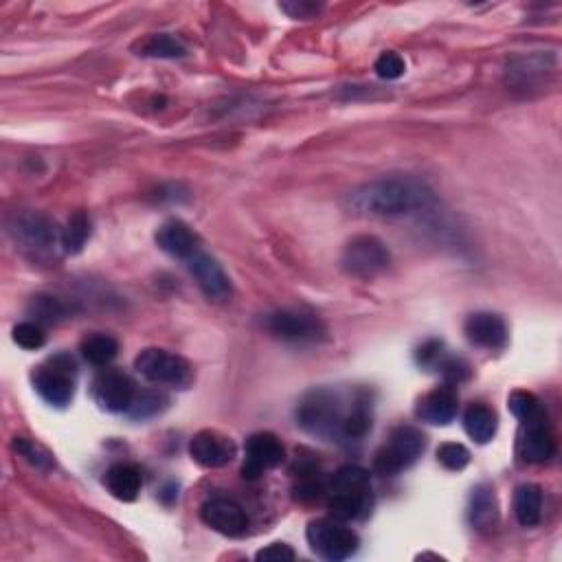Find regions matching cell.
<instances>
[{
	"label": "cell",
	"instance_id": "obj_1",
	"mask_svg": "<svg viewBox=\"0 0 562 562\" xmlns=\"http://www.w3.org/2000/svg\"><path fill=\"white\" fill-rule=\"evenodd\" d=\"M435 202L433 189L413 176H385L352 189L345 205L354 216L400 218L429 209Z\"/></svg>",
	"mask_w": 562,
	"mask_h": 562
},
{
	"label": "cell",
	"instance_id": "obj_30",
	"mask_svg": "<svg viewBox=\"0 0 562 562\" xmlns=\"http://www.w3.org/2000/svg\"><path fill=\"white\" fill-rule=\"evenodd\" d=\"M437 462H440L446 470L459 472L470 464V451L464 444L446 442L437 448Z\"/></svg>",
	"mask_w": 562,
	"mask_h": 562
},
{
	"label": "cell",
	"instance_id": "obj_14",
	"mask_svg": "<svg viewBox=\"0 0 562 562\" xmlns=\"http://www.w3.org/2000/svg\"><path fill=\"white\" fill-rule=\"evenodd\" d=\"M521 453L530 464H545L554 457L556 440L543 411L523 422Z\"/></svg>",
	"mask_w": 562,
	"mask_h": 562
},
{
	"label": "cell",
	"instance_id": "obj_10",
	"mask_svg": "<svg viewBox=\"0 0 562 562\" xmlns=\"http://www.w3.org/2000/svg\"><path fill=\"white\" fill-rule=\"evenodd\" d=\"M93 393L101 409L110 413H128L137 398V387L121 369H104L93 382Z\"/></svg>",
	"mask_w": 562,
	"mask_h": 562
},
{
	"label": "cell",
	"instance_id": "obj_3",
	"mask_svg": "<svg viewBox=\"0 0 562 562\" xmlns=\"http://www.w3.org/2000/svg\"><path fill=\"white\" fill-rule=\"evenodd\" d=\"M330 516L339 521H358L372 508V479L358 466H345L328 479L325 486Z\"/></svg>",
	"mask_w": 562,
	"mask_h": 562
},
{
	"label": "cell",
	"instance_id": "obj_12",
	"mask_svg": "<svg viewBox=\"0 0 562 562\" xmlns=\"http://www.w3.org/2000/svg\"><path fill=\"white\" fill-rule=\"evenodd\" d=\"M189 455L202 468H222L233 462L235 444L218 431H200L189 442Z\"/></svg>",
	"mask_w": 562,
	"mask_h": 562
},
{
	"label": "cell",
	"instance_id": "obj_23",
	"mask_svg": "<svg viewBox=\"0 0 562 562\" xmlns=\"http://www.w3.org/2000/svg\"><path fill=\"white\" fill-rule=\"evenodd\" d=\"M547 71V55H532V58L514 60L505 71V80L514 88H532L543 80Z\"/></svg>",
	"mask_w": 562,
	"mask_h": 562
},
{
	"label": "cell",
	"instance_id": "obj_18",
	"mask_svg": "<svg viewBox=\"0 0 562 562\" xmlns=\"http://www.w3.org/2000/svg\"><path fill=\"white\" fill-rule=\"evenodd\" d=\"M457 396L448 387H437L420 398L415 415L422 422H429L435 426H446L457 418Z\"/></svg>",
	"mask_w": 562,
	"mask_h": 562
},
{
	"label": "cell",
	"instance_id": "obj_31",
	"mask_svg": "<svg viewBox=\"0 0 562 562\" xmlns=\"http://www.w3.org/2000/svg\"><path fill=\"white\" fill-rule=\"evenodd\" d=\"M508 407L512 411V415H516L521 422L534 418V415L541 413V402L530 391H512L510 398H508Z\"/></svg>",
	"mask_w": 562,
	"mask_h": 562
},
{
	"label": "cell",
	"instance_id": "obj_27",
	"mask_svg": "<svg viewBox=\"0 0 562 562\" xmlns=\"http://www.w3.org/2000/svg\"><path fill=\"white\" fill-rule=\"evenodd\" d=\"M143 58H161V60H174V58H183L187 53L185 44L170 36V33H156V36H150L148 40L141 42L139 49Z\"/></svg>",
	"mask_w": 562,
	"mask_h": 562
},
{
	"label": "cell",
	"instance_id": "obj_6",
	"mask_svg": "<svg viewBox=\"0 0 562 562\" xmlns=\"http://www.w3.org/2000/svg\"><path fill=\"white\" fill-rule=\"evenodd\" d=\"M391 264V253L385 242L376 235H356L345 244L341 266L347 275L358 279H372L382 275Z\"/></svg>",
	"mask_w": 562,
	"mask_h": 562
},
{
	"label": "cell",
	"instance_id": "obj_24",
	"mask_svg": "<svg viewBox=\"0 0 562 562\" xmlns=\"http://www.w3.org/2000/svg\"><path fill=\"white\" fill-rule=\"evenodd\" d=\"M464 429L470 440L477 444H488L497 433V413L486 404H472L464 413Z\"/></svg>",
	"mask_w": 562,
	"mask_h": 562
},
{
	"label": "cell",
	"instance_id": "obj_21",
	"mask_svg": "<svg viewBox=\"0 0 562 562\" xmlns=\"http://www.w3.org/2000/svg\"><path fill=\"white\" fill-rule=\"evenodd\" d=\"M470 525L475 530H492L499 521V505L497 497H494V490L490 486H479L477 490H472L470 497V510H468Z\"/></svg>",
	"mask_w": 562,
	"mask_h": 562
},
{
	"label": "cell",
	"instance_id": "obj_34",
	"mask_svg": "<svg viewBox=\"0 0 562 562\" xmlns=\"http://www.w3.org/2000/svg\"><path fill=\"white\" fill-rule=\"evenodd\" d=\"M433 369H437V372L444 376L446 382H451V385H459V382H464L470 376V367L466 361H462V358H455V356H446V354L437 358Z\"/></svg>",
	"mask_w": 562,
	"mask_h": 562
},
{
	"label": "cell",
	"instance_id": "obj_22",
	"mask_svg": "<svg viewBox=\"0 0 562 562\" xmlns=\"http://www.w3.org/2000/svg\"><path fill=\"white\" fill-rule=\"evenodd\" d=\"M514 516L523 527H534L543 516V492L534 483H523L514 492Z\"/></svg>",
	"mask_w": 562,
	"mask_h": 562
},
{
	"label": "cell",
	"instance_id": "obj_28",
	"mask_svg": "<svg viewBox=\"0 0 562 562\" xmlns=\"http://www.w3.org/2000/svg\"><path fill=\"white\" fill-rule=\"evenodd\" d=\"M29 314L36 319V323H60L69 317V308L58 297L38 295L29 303Z\"/></svg>",
	"mask_w": 562,
	"mask_h": 562
},
{
	"label": "cell",
	"instance_id": "obj_16",
	"mask_svg": "<svg viewBox=\"0 0 562 562\" xmlns=\"http://www.w3.org/2000/svg\"><path fill=\"white\" fill-rule=\"evenodd\" d=\"M466 339L483 350H501L508 343L505 321L494 312H475L464 323Z\"/></svg>",
	"mask_w": 562,
	"mask_h": 562
},
{
	"label": "cell",
	"instance_id": "obj_32",
	"mask_svg": "<svg viewBox=\"0 0 562 562\" xmlns=\"http://www.w3.org/2000/svg\"><path fill=\"white\" fill-rule=\"evenodd\" d=\"M167 398L159 391H145V393H137L134 398V404L130 407V415L132 418H150V415H156L163 407H165Z\"/></svg>",
	"mask_w": 562,
	"mask_h": 562
},
{
	"label": "cell",
	"instance_id": "obj_26",
	"mask_svg": "<svg viewBox=\"0 0 562 562\" xmlns=\"http://www.w3.org/2000/svg\"><path fill=\"white\" fill-rule=\"evenodd\" d=\"M60 246L66 253H80L84 249L86 240L91 238V220L84 211H75L73 216L66 222V227L60 233Z\"/></svg>",
	"mask_w": 562,
	"mask_h": 562
},
{
	"label": "cell",
	"instance_id": "obj_15",
	"mask_svg": "<svg viewBox=\"0 0 562 562\" xmlns=\"http://www.w3.org/2000/svg\"><path fill=\"white\" fill-rule=\"evenodd\" d=\"M189 273L198 281L200 290L213 301H224L231 297V281L222 266L207 253H196L189 257Z\"/></svg>",
	"mask_w": 562,
	"mask_h": 562
},
{
	"label": "cell",
	"instance_id": "obj_33",
	"mask_svg": "<svg viewBox=\"0 0 562 562\" xmlns=\"http://www.w3.org/2000/svg\"><path fill=\"white\" fill-rule=\"evenodd\" d=\"M14 341L22 350H40V347L47 343V334L40 328V323L25 321L18 323L14 328Z\"/></svg>",
	"mask_w": 562,
	"mask_h": 562
},
{
	"label": "cell",
	"instance_id": "obj_29",
	"mask_svg": "<svg viewBox=\"0 0 562 562\" xmlns=\"http://www.w3.org/2000/svg\"><path fill=\"white\" fill-rule=\"evenodd\" d=\"M14 451L25 459V462H29L33 468H38V470H51L55 466L53 455L47 451V448L27 440V437H16Z\"/></svg>",
	"mask_w": 562,
	"mask_h": 562
},
{
	"label": "cell",
	"instance_id": "obj_17",
	"mask_svg": "<svg viewBox=\"0 0 562 562\" xmlns=\"http://www.w3.org/2000/svg\"><path fill=\"white\" fill-rule=\"evenodd\" d=\"M14 235H16V242H20L25 249L29 251H51L55 242L62 240L58 238V233H55V224L40 216V213H25V216L16 218L14 224Z\"/></svg>",
	"mask_w": 562,
	"mask_h": 562
},
{
	"label": "cell",
	"instance_id": "obj_2",
	"mask_svg": "<svg viewBox=\"0 0 562 562\" xmlns=\"http://www.w3.org/2000/svg\"><path fill=\"white\" fill-rule=\"evenodd\" d=\"M356 402H345L339 391L314 389L301 398L297 407V424L321 440L343 442V431Z\"/></svg>",
	"mask_w": 562,
	"mask_h": 562
},
{
	"label": "cell",
	"instance_id": "obj_13",
	"mask_svg": "<svg viewBox=\"0 0 562 562\" xmlns=\"http://www.w3.org/2000/svg\"><path fill=\"white\" fill-rule=\"evenodd\" d=\"M200 519L224 536H242L249 530V516L231 499H211L200 508Z\"/></svg>",
	"mask_w": 562,
	"mask_h": 562
},
{
	"label": "cell",
	"instance_id": "obj_37",
	"mask_svg": "<svg viewBox=\"0 0 562 562\" xmlns=\"http://www.w3.org/2000/svg\"><path fill=\"white\" fill-rule=\"evenodd\" d=\"M279 7L284 9L290 18H310L312 14H317L319 11V5L314 3H284Z\"/></svg>",
	"mask_w": 562,
	"mask_h": 562
},
{
	"label": "cell",
	"instance_id": "obj_25",
	"mask_svg": "<svg viewBox=\"0 0 562 562\" xmlns=\"http://www.w3.org/2000/svg\"><path fill=\"white\" fill-rule=\"evenodd\" d=\"M80 352L86 363H91L95 367H106L108 363L115 361V356L119 352V343L108 334H93V336H86L82 341Z\"/></svg>",
	"mask_w": 562,
	"mask_h": 562
},
{
	"label": "cell",
	"instance_id": "obj_36",
	"mask_svg": "<svg viewBox=\"0 0 562 562\" xmlns=\"http://www.w3.org/2000/svg\"><path fill=\"white\" fill-rule=\"evenodd\" d=\"M255 558L257 560L284 562V560H295V552H292V547H288L286 543H273V545H268L266 549H260Z\"/></svg>",
	"mask_w": 562,
	"mask_h": 562
},
{
	"label": "cell",
	"instance_id": "obj_5",
	"mask_svg": "<svg viewBox=\"0 0 562 562\" xmlns=\"http://www.w3.org/2000/svg\"><path fill=\"white\" fill-rule=\"evenodd\" d=\"M426 437L415 426H398L393 429L387 444L380 448L374 459V468L380 475H398L418 462V457L424 453Z\"/></svg>",
	"mask_w": 562,
	"mask_h": 562
},
{
	"label": "cell",
	"instance_id": "obj_20",
	"mask_svg": "<svg viewBox=\"0 0 562 562\" xmlns=\"http://www.w3.org/2000/svg\"><path fill=\"white\" fill-rule=\"evenodd\" d=\"M104 481H106L108 492L119 501H134L139 497L141 486H143L141 470L137 466H130V464L112 466L106 472Z\"/></svg>",
	"mask_w": 562,
	"mask_h": 562
},
{
	"label": "cell",
	"instance_id": "obj_4",
	"mask_svg": "<svg viewBox=\"0 0 562 562\" xmlns=\"http://www.w3.org/2000/svg\"><path fill=\"white\" fill-rule=\"evenodd\" d=\"M306 538L312 547V552L330 562H341L352 558L358 552V545H361L358 534L352 530V527H347L345 521L334 519V516L312 521L308 525Z\"/></svg>",
	"mask_w": 562,
	"mask_h": 562
},
{
	"label": "cell",
	"instance_id": "obj_8",
	"mask_svg": "<svg viewBox=\"0 0 562 562\" xmlns=\"http://www.w3.org/2000/svg\"><path fill=\"white\" fill-rule=\"evenodd\" d=\"M264 328L277 339L290 343H317L325 336V325L319 317L299 310H277L264 319Z\"/></svg>",
	"mask_w": 562,
	"mask_h": 562
},
{
	"label": "cell",
	"instance_id": "obj_19",
	"mask_svg": "<svg viewBox=\"0 0 562 562\" xmlns=\"http://www.w3.org/2000/svg\"><path fill=\"white\" fill-rule=\"evenodd\" d=\"M156 244L167 255L178 257V260H189L198 253V238L185 222L170 220L156 231Z\"/></svg>",
	"mask_w": 562,
	"mask_h": 562
},
{
	"label": "cell",
	"instance_id": "obj_11",
	"mask_svg": "<svg viewBox=\"0 0 562 562\" xmlns=\"http://www.w3.org/2000/svg\"><path fill=\"white\" fill-rule=\"evenodd\" d=\"M286 451L284 444L273 433H255L246 440V455L242 475L244 479H257L262 477L266 470L277 468L284 464Z\"/></svg>",
	"mask_w": 562,
	"mask_h": 562
},
{
	"label": "cell",
	"instance_id": "obj_7",
	"mask_svg": "<svg viewBox=\"0 0 562 562\" xmlns=\"http://www.w3.org/2000/svg\"><path fill=\"white\" fill-rule=\"evenodd\" d=\"M134 369L154 385H170L185 389L191 382V367L183 356L172 354L159 347H148L134 358Z\"/></svg>",
	"mask_w": 562,
	"mask_h": 562
},
{
	"label": "cell",
	"instance_id": "obj_35",
	"mask_svg": "<svg viewBox=\"0 0 562 562\" xmlns=\"http://www.w3.org/2000/svg\"><path fill=\"white\" fill-rule=\"evenodd\" d=\"M374 71L378 77H382V80H398V77H402L404 71H407V64H404L398 53L387 51L376 60Z\"/></svg>",
	"mask_w": 562,
	"mask_h": 562
},
{
	"label": "cell",
	"instance_id": "obj_9",
	"mask_svg": "<svg viewBox=\"0 0 562 562\" xmlns=\"http://www.w3.org/2000/svg\"><path fill=\"white\" fill-rule=\"evenodd\" d=\"M75 363L71 358L58 356L51 365L40 367L33 376V387L53 407H66L75 393Z\"/></svg>",
	"mask_w": 562,
	"mask_h": 562
}]
</instances>
